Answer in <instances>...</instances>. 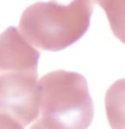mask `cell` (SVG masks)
Instances as JSON below:
<instances>
[{"label":"cell","mask_w":125,"mask_h":129,"mask_svg":"<svg viewBox=\"0 0 125 129\" xmlns=\"http://www.w3.org/2000/svg\"><path fill=\"white\" fill-rule=\"evenodd\" d=\"M105 109L111 127L125 128V79L116 81L108 90Z\"/></svg>","instance_id":"cell-1"},{"label":"cell","mask_w":125,"mask_h":129,"mask_svg":"<svg viewBox=\"0 0 125 129\" xmlns=\"http://www.w3.org/2000/svg\"><path fill=\"white\" fill-rule=\"evenodd\" d=\"M107 15L114 35L125 44V0H97Z\"/></svg>","instance_id":"cell-2"}]
</instances>
